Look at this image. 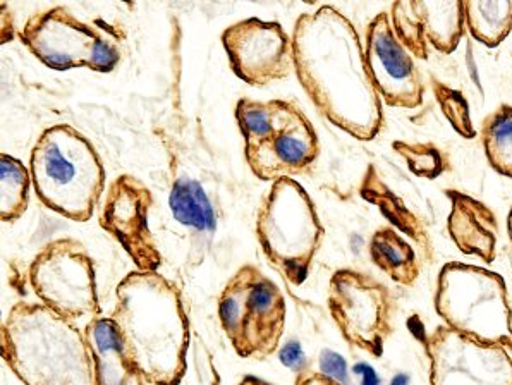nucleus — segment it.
Here are the masks:
<instances>
[{"label": "nucleus", "mask_w": 512, "mask_h": 385, "mask_svg": "<svg viewBox=\"0 0 512 385\" xmlns=\"http://www.w3.org/2000/svg\"><path fill=\"white\" fill-rule=\"evenodd\" d=\"M38 200L74 222H88L105 190L104 162L78 129L57 124L38 136L30 153Z\"/></svg>", "instance_id": "obj_4"}, {"label": "nucleus", "mask_w": 512, "mask_h": 385, "mask_svg": "<svg viewBox=\"0 0 512 385\" xmlns=\"http://www.w3.org/2000/svg\"><path fill=\"white\" fill-rule=\"evenodd\" d=\"M294 385H344L339 380L330 377L324 372H310V370H303L301 373H296V380Z\"/></svg>", "instance_id": "obj_29"}, {"label": "nucleus", "mask_w": 512, "mask_h": 385, "mask_svg": "<svg viewBox=\"0 0 512 385\" xmlns=\"http://www.w3.org/2000/svg\"><path fill=\"white\" fill-rule=\"evenodd\" d=\"M153 202L147 184L133 174H121L110 184L98 220L100 227L119 241L136 270L141 272H159L162 265V253L148 224Z\"/></svg>", "instance_id": "obj_14"}, {"label": "nucleus", "mask_w": 512, "mask_h": 385, "mask_svg": "<svg viewBox=\"0 0 512 385\" xmlns=\"http://www.w3.org/2000/svg\"><path fill=\"white\" fill-rule=\"evenodd\" d=\"M389 16L397 40L420 61H427L430 45L440 54H452L466 30L461 0H397Z\"/></svg>", "instance_id": "obj_16"}, {"label": "nucleus", "mask_w": 512, "mask_h": 385, "mask_svg": "<svg viewBox=\"0 0 512 385\" xmlns=\"http://www.w3.org/2000/svg\"><path fill=\"white\" fill-rule=\"evenodd\" d=\"M396 150L408 165L411 174L420 179H437L445 172L444 155L432 143H408L394 141Z\"/></svg>", "instance_id": "obj_26"}, {"label": "nucleus", "mask_w": 512, "mask_h": 385, "mask_svg": "<svg viewBox=\"0 0 512 385\" xmlns=\"http://www.w3.org/2000/svg\"><path fill=\"white\" fill-rule=\"evenodd\" d=\"M365 54L378 97L394 109H418L425 100V83L415 57L392 30L391 16L380 13L366 28Z\"/></svg>", "instance_id": "obj_15"}, {"label": "nucleus", "mask_w": 512, "mask_h": 385, "mask_svg": "<svg viewBox=\"0 0 512 385\" xmlns=\"http://www.w3.org/2000/svg\"><path fill=\"white\" fill-rule=\"evenodd\" d=\"M122 344L150 385H179L188 370L189 318L174 282L159 272H129L110 313Z\"/></svg>", "instance_id": "obj_2"}, {"label": "nucleus", "mask_w": 512, "mask_h": 385, "mask_svg": "<svg viewBox=\"0 0 512 385\" xmlns=\"http://www.w3.org/2000/svg\"><path fill=\"white\" fill-rule=\"evenodd\" d=\"M320 372L327 373L330 377L339 380L344 385H349L348 365L341 355H337L334 351L325 349L320 355Z\"/></svg>", "instance_id": "obj_27"}, {"label": "nucleus", "mask_w": 512, "mask_h": 385, "mask_svg": "<svg viewBox=\"0 0 512 385\" xmlns=\"http://www.w3.org/2000/svg\"><path fill=\"white\" fill-rule=\"evenodd\" d=\"M31 172L9 153L0 155V219L19 220L30 205Z\"/></svg>", "instance_id": "obj_23"}, {"label": "nucleus", "mask_w": 512, "mask_h": 385, "mask_svg": "<svg viewBox=\"0 0 512 385\" xmlns=\"http://www.w3.org/2000/svg\"><path fill=\"white\" fill-rule=\"evenodd\" d=\"M451 214L447 217V231L452 243L463 255L492 263L497 258L499 220L487 203L466 195L463 191L447 190Z\"/></svg>", "instance_id": "obj_18"}, {"label": "nucleus", "mask_w": 512, "mask_h": 385, "mask_svg": "<svg viewBox=\"0 0 512 385\" xmlns=\"http://www.w3.org/2000/svg\"><path fill=\"white\" fill-rule=\"evenodd\" d=\"M430 385H512V356L439 325L425 336Z\"/></svg>", "instance_id": "obj_12"}, {"label": "nucleus", "mask_w": 512, "mask_h": 385, "mask_svg": "<svg viewBox=\"0 0 512 385\" xmlns=\"http://www.w3.org/2000/svg\"><path fill=\"white\" fill-rule=\"evenodd\" d=\"M464 19L476 42L495 49L512 31V0H466Z\"/></svg>", "instance_id": "obj_21"}, {"label": "nucleus", "mask_w": 512, "mask_h": 385, "mask_svg": "<svg viewBox=\"0 0 512 385\" xmlns=\"http://www.w3.org/2000/svg\"><path fill=\"white\" fill-rule=\"evenodd\" d=\"M325 229L308 191L293 178L270 186L256 214V238L270 265L293 286L310 275Z\"/></svg>", "instance_id": "obj_7"}, {"label": "nucleus", "mask_w": 512, "mask_h": 385, "mask_svg": "<svg viewBox=\"0 0 512 385\" xmlns=\"http://www.w3.org/2000/svg\"><path fill=\"white\" fill-rule=\"evenodd\" d=\"M327 305L349 346L375 360L384 356L396 322V298L391 289L372 275L339 269L330 277Z\"/></svg>", "instance_id": "obj_11"}, {"label": "nucleus", "mask_w": 512, "mask_h": 385, "mask_svg": "<svg viewBox=\"0 0 512 385\" xmlns=\"http://www.w3.org/2000/svg\"><path fill=\"white\" fill-rule=\"evenodd\" d=\"M219 320L239 358L267 360L286 330L284 294L258 267L243 265L220 291Z\"/></svg>", "instance_id": "obj_9"}, {"label": "nucleus", "mask_w": 512, "mask_h": 385, "mask_svg": "<svg viewBox=\"0 0 512 385\" xmlns=\"http://www.w3.org/2000/svg\"><path fill=\"white\" fill-rule=\"evenodd\" d=\"M360 196L375 205L397 233L411 239L418 246L421 257L432 260L435 210L415 183L403 176L401 184L394 186L384 178L377 165L370 164L361 179Z\"/></svg>", "instance_id": "obj_17"}, {"label": "nucleus", "mask_w": 512, "mask_h": 385, "mask_svg": "<svg viewBox=\"0 0 512 385\" xmlns=\"http://www.w3.org/2000/svg\"><path fill=\"white\" fill-rule=\"evenodd\" d=\"M83 332L92 349L98 385H150L124 348L112 318H92Z\"/></svg>", "instance_id": "obj_19"}, {"label": "nucleus", "mask_w": 512, "mask_h": 385, "mask_svg": "<svg viewBox=\"0 0 512 385\" xmlns=\"http://www.w3.org/2000/svg\"><path fill=\"white\" fill-rule=\"evenodd\" d=\"M0 353L25 385H98L85 332L42 303L18 301L9 310Z\"/></svg>", "instance_id": "obj_3"}, {"label": "nucleus", "mask_w": 512, "mask_h": 385, "mask_svg": "<svg viewBox=\"0 0 512 385\" xmlns=\"http://www.w3.org/2000/svg\"><path fill=\"white\" fill-rule=\"evenodd\" d=\"M169 207L179 224L200 233L214 231L217 224L214 207L207 191L203 190L202 184L196 179L179 178L172 183Z\"/></svg>", "instance_id": "obj_22"}, {"label": "nucleus", "mask_w": 512, "mask_h": 385, "mask_svg": "<svg viewBox=\"0 0 512 385\" xmlns=\"http://www.w3.org/2000/svg\"><path fill=\"white\" fill-rule=\"evenodd\" d=\"M234 114L244 138V157L260 181L275 183L305 174L318 159L317 131L293 102L241 98Z\"/></svg>", "instance_id": "obj_5"}, {"label": "nucleus", "mask_w": 512, "mask_h": 385, "mask_svg": "<svg viewBox=\"0 0 512 385\" xmlns=\"http://www.w3.org/2000/svg\"><path fill=\"white\" fill-rule=\"evenodd\" d=\"M507 233H509L512 243V208L509 210V215H507Z\"/></svg>", "instance_id": "obj_31"}, {"label": "nucleus", "mask_w": 512, "mask_h": 385, "mask_svg": "<svg viewBox=\"0 0 512 385\" xmlns=\"http://www.w3.org/2000/svg\"><path fill=\"white\" fill-rule=\"evenodd\" d=\"M31 289L42 305L69 322L100 317L93 258L74 238L50 241L28 270Z\"/></svg>", "instance_id": "obj_10"}, {"label": "nucleus", "mask_w": 512, "mask_h": 385, "mask_svg": "<svg viewBox=\"0 0 512 385\" xmlns=\"http://www.w3.org/2000/svg\"><path fill=\"white\" fill-rule=\"evenodd\" d=\"M232 73L246 85L262 88L286 80L294 71L293 38L284 26L258 18L243 19L222 31Z\"/></svg>", "instance_id": "obj_13"}, {"label": "nucleus", "mask_w": 512, "mask_h": 385, "mask_svg": "<svg viewBox=\"0 0 512 385\" xmlns=\"http://www.w3.org/2000/svg\"><path fill=\"white\" fill-rule=\"evenodd\" d=\"M433 95L439 102L440 110L445 119L449 121L452 129L463 136L464 140H473L476 138V129L473 126V117H471L470 104L464 97L463 92H459L452 86L445 85L437 78H432Z\"/></svg>", "instance_id": "obj_25"}, {"label": "nucleus", "mask_w": 512, "mask_h": 385, "mask_svg": "<svg viewBox=\"0 0 512 385\" xmlns=\"http://www.w3.org/2000/svg\"><path fill=\"white\" fill-rule=\"evenodd\" d=\"M31 55L54 71L112 73L121 62L126 33L102 19L83 21L66 6L31 14L19 33Z\"/></svg>", "instance_id": "obj_8"}, {"label": "nucleus", "mask_w": 512, "mask_h": 385, "mask_svg": "<svg viewBox=\"0 0 512 385\" xmlns=\"http://www.w3.org/2000/svg\"><path fill=\"white\" fill-rule=\"evenodd\" d=\"M238 385H274V384H270V382H267V380L258 379V377H255V375H246V377H243V379H241V382H239Z\"/></svg>", "instance_id": "obj_30"}, {"label": "nucleus", "mask_w": 512, "mask_h": 385, "mask_svg": "<svg viewBox=\"0 0 512 385\" xmlns=\"http://www.w3.org/2000/svg\"><path fill=\"white\" fill-rule=\"evenodd\" d=\"M293 49L294 73L318 112L354 140H375L384 109L351 19L332 6L301 14Z\"/></svg>", "instance_id": "obj_1"}, {"label": "nucleus", "mask_w": 512, "mask_h": 385, "mask_svg": "<svg viewBox=\"0 0 512 385\" xmlns=\"http://www.w3.org/2000/svg\"><path fill=\"white\" fill-rule=\"evenodd\" d=\"M433 306L445 327L512 351L509 293L504 277L494 270L471 263H445L437 277Z\"/></svg>", "instance_id": "obj_6"}, {"label": "nucleus", "mask_w": 512, "mask_h": 385, "mask_svg": "<svg viewBox=\"0 0 512 385\" xmlns=\"http://www.w3.org/2000/svg\"><path fill=\"white\" fill-rule=\"evenodd\" d=\"M480 136L490 167L500 176L512 179V105H499L488 114Z\"/></svg>", "instance_id": "obj_24"}, {"label": "nucleus", "mask_w": 512, "mask_h": 385, "mask_svg": "<svg viewBox=\"0 0 512 385\" xmlns=\"http://www.w3.org/2000/svg\"><path fill=\"white\" fill-rule=\"evenodd\" d=\"M279 360H281L284 367L293 370V372L301 373L303 370H306L305 353H303L301 344L296 343V341L284 344V346L279 349Z\"/></svg>", "instance_id": "obj_28"}, {"label": "nucleus", "mask_w": 512, "mask_h": 385, "mask_svg": "<svg viewBox=\"0 0 512 385\" xmlns=\"http://www.w3.org/2000/svg\"><path fill=\"white\" fill-rule=\"evenodd\" d=\"M370 258L378 269L403 288L415 286L420 277V262L415 248L394 227H378L372 234Z\"/></svg>", "instance_id": "obj_20"}]
</instances>
